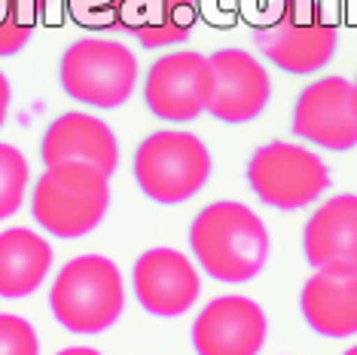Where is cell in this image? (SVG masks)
Segmentation results:
<instances>
[{"label": "cell", "instance_id": "5b68a950", "mask_svg": "<svg viewBox=\"0 0 357 355\" xmlns=\"http://www.w3.org/2000/svg\"><path fill=\"white\" fill-rule=\"evenodd\" d=\"M132 175L150 203L181 205L205 190L214 175V157L199 135L186 129H159L137 144Z\"/></svg>", "mask_w": 357, "mask_h": 355}, {"label": "cell", "instance_id": "5bb4252c", "mask_svg": "<svg viewBox=\"0 0 357 355\" xmlns=\"http://www.w3.org/2000/svg\"><path fill=\"white\" fill-rule=\"evenodd\" d=\"M40 159L43 166L89 163L104 175H113L119 168V138L101 117L86 110H68L46 126L40 138Z\"/></svg>", "mask_w": 357, "mask_h": 355}, {"label": "cell", "instance_id": "9a60e30c", "mask_svg": "<svg viewBox=\"0 0 357 355\" xmlns=\"http://www.w3.org/2000/svg\"><path fill=\"white\" fill-rule=\"evenodd\" d=\"M303 254L312 270L330 263L357 266V193L324 196L303 227Z\"/></svg>", "mask_w": 357, "mask_h": 355}, {"label": "cell", "instance_id": "277c9868", "mask_svg": "<svg viewBox=\"0 0 357 355\" xmlns=\"http://www.w3.org/2000/svg\"><path fill=\"white\" fill-rule=\"evenodd\" d=\"M50 310L70 334H104L126 310V282L119 266L104 254H79L55 273Z\"/></svg>", "mask_w": 357, "mask_h": 355}, {"label": "cell", "instance_id": "603a6c76", "mask_svg": "<svg viewBox=\"0 0 357 355\" xmlns=\"http://www.w3.org/2000/svg\"><path fill=\"white\" fill-rule=\"evenodd\" d=\"M19 3H25L28 10H34L40 19H43V15L52 10V3H59V0H19Z\"/></svg>", "mask_w": 357, "mask_h": 355}, {"label": "cell", "instance_id": "30bf717a", "mask_svg": "<svg viewBox=\"0 0 357 355\" xmlns=\"http://www.w3.org/2000/svg\"><path fill=\"white\" fill-rule=\"evenodd\" d=\"M211 68V95L208 114L217 123L245 126L269 108L272 101V77L257 52L250 50H217L208 55Z\"/></svg>", "mask_w": 357, "mask_h": 355}, {"label": "cell", "instance_id": "4fadbf2b", "mask_svg": "<svg viewBox=\"0 0 357 355\" xmlns=\"http://www.w3.org/2000/svg\"><path fill=\"white\" fill-rule=\"evenodd\" d=\"M299 312L305 325L327 340L357 337V266H318L303 282Z\"/></svg>", "mask_w": 357, "mask_h": 355}, {"label": "cell", "instance_id": "6da1fadb", "mask_svg": "<svg viewBox=\"0 0 357 355\" xmlns=\"http://www.w3.org/2000/svg\"><path fill=\"white\" fill-rule=\"evenodd\" d=\"M190 252L202 273L223 285L257 279L269 257V230L245 203H211L190 224Z\"/></svg>", "mask_w": 357, "mask_h": 355}, {"label": "cell", "instance_id": "9c48e42d", "mask_svg": "<svg viewBox=\"0 0 357 355\" xmlns=\"http://www.w3.org/2000/svg\"><path fill=\"white\" fill-rule=\"evenodd\" d=\"M147 110L162 123H192L205 114L211 95L208 55L196 50H174L159 55L141 83Z\"/></svg>", "mask_w": 357, "mask_h": 355}, {"label": "cell", "instance_id": "7c38bea8", "mask_svg": "<svg viewBox=\"0 0 357 355\" xmlns=\"http://www.w3.org/2000/svg\"><path fill=\"white\" fill-rule=\"evenodd\" d=\"M269 334L266 312L257 300L241 294H223L208 300L192 319L196 355H259Z\"/></svg>", "mask_w": 357, "mask_h": 355}, {"label": "cell", "instance_id": "7402d4cb", "mask_svg": "<svg viewBox=\"0 0 357 355\" xmlns=\"http://www.w3.org/2000/svg\"><path fill=\"white\" fill-rule=\"evenodd\" d=\"M10 108H13V86H10V77L0 71V129H3L6 117H10Z\"/></svg>", "mask_w": 357, "mask_h": 355}, {"label": "cell", "instance_id": "44dd1931", "mask_svg": "<svg viewBox=\"0 0 357 355\" xmlns=\"http://www.w3.org/2000/svg\"><path fill=\"white\" fill-rule=\"evenodd\" d=\"M0 355H40V340L31 321L0 312Z\"/></svg>", "mask_w": 357, "mask_h": 355}, {"label": "cell", "instance_id": "8992f818", "mask_svg": "<svg viewBox=\"0 0 357 355\" xmlns=\"http://www.w3.org/2000/svg\"><path fill=\"white\" fill-rule=\"evenodd\" d=\"M141 64L128 43L116 37H79L61 52L59 83L68 99L95 110H113L135 95Z\"/></svg>", "mask_w": 357, "mask_h": 355}, {"label": "cell", "instance_id": "7a4b0ae2", "mask_svg": "<svg viewBox=\"0 0 357 355\" xmlns=\"http://www.w3.org/2000/svg\"><path fill=\"white\" fill-rule=\"evenodd\" d=\"M31 217L55 239H83L110 212V175L89 163H55L31 187Z\"/></svg>", "mask_w": 357, "mask_h": 355}, {"label": "cell", "instance_id": "e0dca14e", "mask_svg": "<svg viewBox=\"0 0 357 355\" xmlns=\"http://www.w3.org/2000/svg\"><path fill=\"white\" fill-rule=\"evenodd\" d=\"M52 270V245L31 227H6L0 233V297L22 300L40 291Z\"/></svg>", "mask_w": 357, "mask_h": 355}, {"label": "cell", "instance_id": "52a82bcc", "mask_svg": "<svg viewBox=\"0 0 357 355\" xmlns=\"http://www.w3.org/2000/svg\"><path fill=\"white\" fill-rule=\"evenodd\" d=\"M248 184L259 203L278 212H299L327 196L330 168L312 147L294 141H269L248 159Z\"/></svg>", "mask_w": 357, "mask_h": 355}, {"label": "cell", "instance_id": "484cf974", "mask_svg": "<svg viewBox=\"0 0 357 355\" xmlns=\"http://www.w3.org/2000/svg\"><path fill=\"white\" fill-rule=\"evenodd\" d=\"M354 86H357V77H354Z\"/></svg>", "mask_w": 357, "mask_h": 355}, {"label": "cell", "instance_id": "ffe728a7", "mask_svg": "<svg viewBox=\"0 0 357 355\" xmlns=\"http://www.w3.org/2000/svg\"><path fill=\"white\" fill-rule=\"evenodd\" d=\"M68 10L83 28L116 31L119 15H123V0H68Z\"/></svg>", "mask_w": 357, "mask_h": 355}, {"label": "cell", "instance_id": "3957f363", "mask_svg": "<svg viewBox=\"0 0 357 355\" xmlns=\"http://www.w3.org/2000/svg\"><path fill=\"white\" fill-rule=\"evenodd\" d=\"M250 46L284 74H321L339 50L336 13L327 0H284L278 13L250 34Z\"/></svg>", "mask_w": 357, "mask_h": 355}, {"label": "cell", "instance_id": "d4e9b609", "mask_svg": "<svg viewBox=\"0 0 357 355\" xmlns=\"http://www.w3.org/2000/svg\"><path fill=\"white\" fill-rule=\"evenodd\" d=\"M342 355H357V343H354V346H348V349H345Z\"/></svg>", "mask_w": 357, "mask_h": 355}, {"label": "cell", "instance_id": "cb8c5ba5", "mask_svg": "<svg viewBox=\"0 0 357 355\" xmlns=\"http://www.w3.org/2000/svg\"><path fill=\"white\" fill-rule=\"evenodd\" d=\"M55 355H101L98 349H92V346H68V349L55 352Z\"/></svg>", "mask_w": 357, "mask_h": 355}, {"label": "cell", "instance_id": "ac0fdd59", "mask_svg": "<svg viewBox=\"0 0 357 355\" xmlns=\"http://www.w3.org/2000/svg\"><path fill=\"white\" fill-rule=\"evenodd\" d=\"M31 187V166L25 153L13 144L0 141V221L10 217L25 205Z\"/></svg>", "mask_w": 357, "mask_h": 355}, {"label": "cell", "instance_id": "ba28073f", "mask_svg": "<svg viewBox=\"0 0 357 355\" xmlns=\"http://www.w3.org/2000/svg\"><path fill=\"white\" fill-rule=\"evenodd\" d=\"M290 132L299 141L330 153L357 147V86L348 77H318L299 89L290 114Z\"/></svg>", "mask_w": 357, "mask_h": 355}, {"label": "cell", "instance_id": "d6986e66", "mask_svg": "<svg viewBox=\"0 0 357 355\" xmlns=\"http://www.w3.org/2000/svg\"><path fill=\"white\" fill-rule=\"evenodd\" d=\"M40 15L19 0H0V59L19 55L34 37Z\"/></svg>", "mask_w": 357, "mask_h": 355}, {"label": "cell", "instance_id": "2e32d148", "mask_svg": "<svg viewBox=\"0 0 357 355\" xmlns=\"http://www.w3.org/2000/svg\"><path fill=\"white\" fill-rule=\"evenodd\" d=\"M196 25V0H123L119 34L137 40L141 50H172L190 40Z\"/></svg>", "mask_w": 357, "mask_h": 355}, {"label": "cell", "instance_id": "8fae6325", "mask_svg": "<svg viewBox=\"0 0 357 355\" xmlns=\"http://www.w3.org/2000/svg\"><path fill=\"white\" fill-rule=\"evenodd\" d=\"M132 291L144 312L181 319L202 294L199 266L177 248H147L132 266Z\"/></svg>", "mask_w": 357, "mask_h": 355}]
</instances>
